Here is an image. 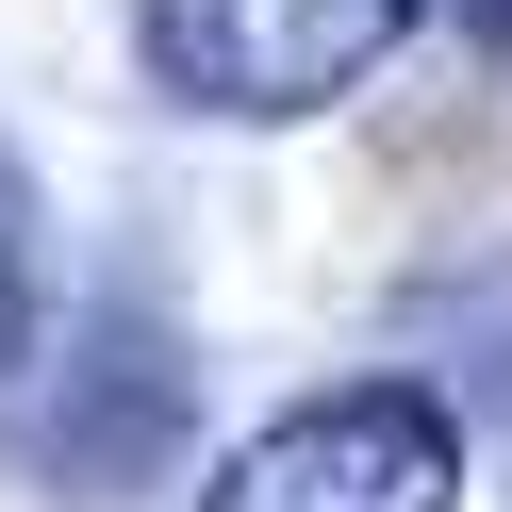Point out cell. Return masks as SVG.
<instances>
[{
  "instance_id": "cell-1",
  "label": "cell",
  "mask_w": 512,
  "mask_h": 512,
  "mask_svg": "<svg viewBox=\"0 0 512 512\" xmlns=\"http://www.w3.org/2000/svg\"><path fill=\"white\" fill-rule=\"evenodd\" d=\"M430 0H133V50L199 116H331Z\"/></svg>"
},
{
  "instance_id": "cell-3",
  "label": "cell",
  "mask_w": 512,
  "mask_h": 512,
  "mask_svg": "<svg viewBox=\"0 0 512 512\" xmlns=\"http://www.w3.org/2000/svg\"><path fill=\"white\" fill-rule=\"evenodd\" d=\"M182 413H199V380H182L166 314H83L67 364H50V397L17 413V463L50 496H133V479H166Z\"/></svg>"
},
{
  "instance_id": "cell-5",
  "label": "cell",
  "mask_w": 512,
  "mask_h": 512,
  "mask_svg": "<svg viewBox=\"0 0 512 512\" xmlns=\"http://www.w3.org/2000/svg\"><path fill=\"white\" fill-rule=\"evenodd\" d=\"M463 17H479V34H496V50H512V0H463Z\"/></svg>"
},
{
  "instance_id": "cell-4",
  "label": "cell",
  "mask_w": 512,
  "mask_h": 512,
  "mask_svg": "<svg viewBox=\"0 0 512 512\" xmlns=\"http://www.w3.org/2000/svg\"><path fill=\"white\" fill-rule=\"evenodd\" d=\"M17 347H34V232H17V199H0V380H17Z\"/></svg>"
},
{
  "instance_id": "cell-2",
  "label": "cell",
  "mask_w": 512,
  "mask_h": 512,
  "mask_svg": "<svg viewBox=\"0 0 512 512\" xmlns=\"http://www.w3.org/2000/svg\"><path fill=\"white\" fill-rule=\"evenodd\" d=\"M199 512H463V413L413 397V380L298 397L281 430H248L232 463H215Z\"/></svg>"
}]
</instances>
